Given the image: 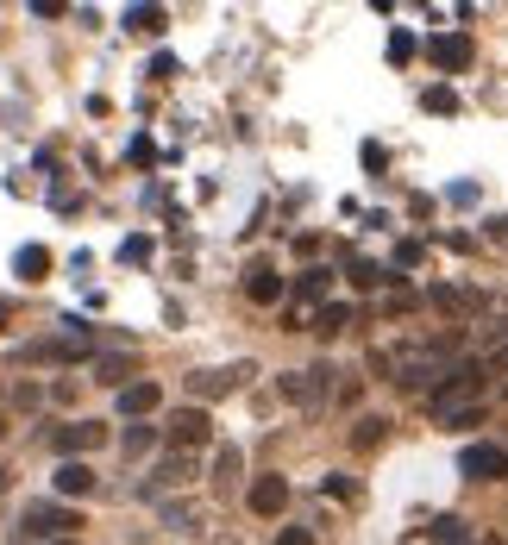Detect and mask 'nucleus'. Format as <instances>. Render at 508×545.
Listing matches in <instances>:
<instances>
[{"label": "nucleus", "instance_id": "obj_1", "mask_svg": "<svg viewBox=\"0 0 508 545\" xmlns=\"http://www.w3.org/2000/svg\"><path fill=\"white\" fill-rule=\"evenodd\" d=\"M458 470H465L471 483H502L508 477V445H490V439H477L458 452Z\"/></svg>", "mask_w": 508, "mask_h": 545}, {"label": "nucleus", "instance_id": "obj_2", "mask_svg": "<svg viewBox=\"0 0 508 545\" xmlns=\"http://www.w3.org/2000/svg\"><path fill=\"white\" fill-rule=\"evenodd\" d=\"M19 527H26V533H44V539H69V527H82V514L63 508V502H32Z\"/></svg>", "mask_w": 508, "mask_h": 545}, {"label": "nucleus", "instance_id": "obj_3", "mask_svg": "<svg viewBox=\"0 0 508 545\" xmlns=\"http://www.w3.org/2000/svg\"><path fill=\"white\" fill-rule=\"evenodd\" d=\"M427 57H433V69H446V76H465L471 57H477V44L465 32H440V38L427 44Z\"/></svg>", "mask_w": 508, "mask_h": 545}, {"label": "nucleus", "instance_id": "obj_4", "mask_svg": "<svg viewBox=\"0 0 508 545\" xmlns=\"http://www.w3.org/2000/svg\"><path fill=\"white\" fill-rule=\"evenodd\" d=\"M289 295V282L276 276V264L270 257H258V264H245V301H258V307H276Z\"/></svg>", "mask_w": 508, "mask_h": 545}, {"label": "nucleus", "instance_id": "obj_5", "mask_svg": "<svg viewBox=\"0 0 508 545\" xmlns=\"http://www.w3.org/2000/svg\"><path fill=\"white\" fill-rule=\"evenodd\" d=\"M113 433L101 420H69V426H57V452L63 458H82V452H95V445H107Z\"/></svg>", "mask_w": 508, "mask_h": 545}, {"label": "nucleus", "instance_id": "obj_6", "mask_svg": "<svg viewBox=\"0 0 508 545\" xmlns=\"http://www.w3.org/2000/svg\"><path fill=\"white\" fill-rule=\"evenodd\" d=\"M245 376H251V364H233V370H195V376H189L195 408H201V401H214V395H226V389H239Z\"/></svg>", "mask_w": 508, "mask_h": 545}, {"label": "nucleus", "instance_id": "obj_7", "mask_svg": "<svg viewBox=\"0 0 508 545\" xmlns=\"http://www.w3.org/2000/svg\"><path fill=\"white\" fill-rule=\"evenodd\" d=\"M157 408H164V389H157L151 376H138V383L120 389V414H126V420H145V414H157Z\"/></svg>", "mask_w": 508, "mask_h": 545}, {"label": "nucleus", "instance_id": "obj_8", "mask_svg": "<svg viewBox=\"0 0 508 545\" xmlns=\"http://www.w3.org/2000/svg\"><path fill=\"white\" fill-rule=\"evenodd\" d=\"M207 433H214V420H207V408H176V420H170V439H176V452H189V445H207Z\"/></svg>", "mask_w": 508, "mask_h": 545}, {"label": "nucleus", "instance_id": "obj_9", "mask_svg": "<svg viewBox=\"0 0 508 545\" xmlns=\"http://www.w3.org/2000/svg\"><path fill=\"white\" fill-rule=\"evenodd\" d=\"M427 539H433V545H483L465 514H433V520H427Z\"/></svg>", "mask_w": 508, "mask_h": 545}, {"label": "nucleus", "instance_id": "obj_10", "mask_svg": "<svg viewBox=\"0 0 508 545\" xmlns=\"http://www.w3.org/2000/svg\"><path fill=\"white\" fill-rule=\"evenodd\" d=\"M283 508H289V483H283V477H258V483H251V514L276 520Z\"/></svg>", "mask_w": 508, "mask_h": 545}, {"label": "nucleus", "instance_id": "obj_11", "mask_svg": "<svg viewBox=\"0 0 508 545\" xmlns=\"http://www.w3.org/2000/svg\"><path fill=\"white\" fill-rule=\"evenodd\" d=\"M345 326H358V307H352V301H327V307L314 314V333H320V339H339Z\"/></svg>", "mask_w": 508, "mask_h": 545}, {"label": "nucleus", "instance_id": "obj_12", "mask_svg": "<svg viewBox=\"0 0 508 545\" xmlns=\"http://www.w3.org/2000/svg\"><path fill=\"white\" fill-rule=\"evenodd\" d=\"M51 483H57V495H88V489H95V470H88L82 458H63Z\"/></svg>", "mask_w": 508, "mask_h": 545}, {"label": "nucleus", "instance_id": "obj_13", "mask_svg": "<svg viewBox=\"0 0 508 545\" xmlns=\"http://www.w3.org/2000/svg\"><path fill=\"white\" fill-rule=\"evenodd\" d=\"M345 282H352V289H377V282H389V270L371 264V257H345Z\"/></svg>", "mask_w": 508, "mask_h": 545}, {"label": "nucleus", "instance_id": "obj_14", "mask_svg": "<svg viewBox=\"0 0 508 545\" xmlns=\"http://www.w3.org/2000/svg\"><path fill=\"white\" fill-rule=\"evenodd\" d=\"M157 445V426H145V420H126V433H120V452L126 458H145Z\"/></svg>", "mask_w": 508, "mask_h": 545}, {"label": "nucleus", "instance_id": "obj_15", "mask_svg": "<svg viewBox=\"0 0 508 545\" xmlns=\"http://www.w3.org/2000/svg\"><path fill=\"white\" fill-rule=\"evenodd\" d=\"M170 26V13L164 7H126V32H145V38H157Z\"/></svg>", "mask_w": 508, "mask_h": 545}, {"label": "nucleus", "instance_id": "obj_16", "mask_svg": "<svg viewBox=\"0 0 508 545\" xmlns=\"http://www.w3.org/2000/svg\"><path fill=\"white\" fill-rule=\"evenodd\" d=\"M327 289H333V270H302V282H295V295L314 301V314L327 307Z\"/></svg>", "mask_w": 508, "mask_h": 545}, {"label": "nucleus", "instance_id": "obj_17", "mask_svg": "<svg viewBox=\"0 0 508 545\" xmlns=\"http://www.w3.org/2000/svg\"><path fill=\"white\" fill-rule=\"evenodd\" d=\"M383 439H389V420H383V414H364V420L352 426V445H358V452H377Z\"/></svg>", "mask_w": 508, "mask_h": 545}, {"label": "nucleus", "instance_id": "obj_18", "mask_svg": "<svg viewBox=\"0 0 508 545\" xmlns=\"http://www.w3.org/2000/svg\"><path fill=\"white\" fill-rule=\"evenodd\" d=\"M13 270L26 276V282H44V276H51V251H44V245H26V251L13 257Z\"/></svg>", "mask_w": 508, "mask_h": 545}, {"label": "nucleus", "instance_id": "obj_19", "mask_svg": "<svg viewBox=\"0 0 508 545\" xmlns=\"http://www.w3.org/2000/svg\"><path fill=\"white\" fill-rule=\"evenodd\" d=\"M433 307H446V314H477V295L471 289H452V282H440V289H433Z\"/></svg>", "mask_w": 508, "mask_h": 545}, {"label": "nucleus", "instance_id": "obj_20", "mask_svg": "<svg viewBox=\"0 0 508 545\" xmlns=\"http://www.w3.org/2000/svg\"><path fill=\"white\" fill-rule=\"evenodd\" d=\"M239 470H245V458H239V452H233V445H226V452H220V458H214V489H220V495H226V489H233V483H239Z\"/></svg>", "mask_w": 508, "mask_h": 545}, {"label": "nucleus", "instance_id": "obj_21", "mask_svg": "<svg viewBox=\"0 0 508 545\" xmlns=\"http://www.w3.org/2000/svg\"><path fill=\"white\" fill-rule=\"evenodd\" d=\"M182 477H189V458L176 452V458H170V464H164V470L151 477V489H170V483H182Z\"/></svg>", "mask_w": 508, "mask_h": 545}, {"label": "nucleus", "instance_id": "obj_22", "mask_svg": "<svg viewBox=\"0 0 508 545\" xmlns=\"http://www.w3.org/2000/svg\"><path fill=\"white\" fill-rule=\"evenodd\" d=\"M95 376H101V383H120V389H126V358H95Z\"/></svg>", "mask_w": 508, "mask_h": 545}, {"label": "nucleus", "instance_id": "obj_23", "mask_svg": "<svg viewBox=\"0 0 508 545\" xmlns=\"http://www.w3.org/2000/svg\"><path fill=\"white\" fill-rule=\"evenodd\" d=\"M414 57V32H389V63H408Z\"/></svg>", "mask_w": 508, "mask_h": 545}, {"label": "nucleus", "instance_id": "obj_24", "mask_svg": "<svg viewBox=\"0 0 508 545\" xmlns=\"http://www.w3.org/2000/svg\"><path fill=\"white\" fill-rule=\"evenodd\" d=\"M320 489L339 495V502H358V483H352V477H320Z\"/></svg>", "mask_w": 508, "mask_h": 545}, {"label": "nucleus", "instance_id": "obj_25", "mask_svg": "<svg viewBox=\"0 0 508 545\" xmlns=\"http://www.w3.org/2000/svg\"><path fill=\"white\" fill-rule=\"evenodd\" d=\"M421 257H427V251H421V239H402V245H396V270H414Z\"/></svg>", "mask_w": 508, "mask_h": 545}, {"label": "nucleus", "instance_id": "obj_26", "mask_svg": "<svg viewBox=\"0 0 508 545\" xmlns=\"http://www.w3.org/2000/svg\"><path fill=\"white\" fill-rule=\"evenodd\" d=\"M427 107L433 113H458V94L452 88H427Z\"/></svg>", "mask_w": 508, "mask_h": 545}, {"label": "nucleus", "instance_id": "obj_27", "mask_svg": "<svg viewBox=\"0 0 508 545\" xmlns=\"http://www.w3.org/2000/svg\"><path fill=\"white\" fill-rule=\"evenodd\" d=\"M164 520H170V527H195V508H189V502H170Z\"/></svg>", "mask_w": 508, "mask_h": 545}, {"label": "nucleus", "instance_id": "obj_28", "mask_svg": "<svg viewBox=\"0 0 508 545\" xmlns=\"http://www.w3.org/2000/svg\"><path fill=\"white\" fill-rule=\"evenodd\" d=\"M120 257H132V264H145V257H151V239H126V245H120Z\"/></svg>", "mask_w": 508, "mask_h": 545}, {"label": "nucleus", "instance_id": "obj_29", "mask_svg": "<svg viewBox=\"0 0 508 545\" xmlns=\"http://www.w3.org/2000/svg\"><path fill=\"white\" fill-rule=\"evenodd\" d=\"M176 76V57H151V82H170Z\"/></svg>", "mask_w": 508, "mask_h": 545}, {"label": "nucleus", "instance_id": "obj_30", "mask_svg": "<svg viewBox=\"0 0 508 545\" xmlns=\"http://www.w3.org/2000/svg\"><path fill=\"white\" fill-rule=\"evenodd\" d=\"M276 545H314V533H308V527H289V533L276 539Z\"/></svg>", "mask_w": 508, "mask_h": 545}, {"label": "nucleus", "instance_id": "obj_31", "mask_svg": "<svg viewBox=\"0 0 508 545\" xmlns=\"http://www.w3.org/2000/svg\"><path fill=\"white\" fill-rule=\"evenodd\" d=\"M490 370H508V345H496V351H490Z\"/></svg>", "mask_w": 508, "mask_h": 545}, {"label": "nucleus", "instance_id": "obj_32", "mask_svg": "<svg viewBox=\"0 0 508 545\" xmlns=\"http://www.w3.org/2000/svg\"><path fill=\"white\" fill-rule=\"evenodd\" d=\"M7 320H13V307H7V301H0V333H7Z\"/></svg>", "mask_w": 508, "mask_h": 545}, {"label": "nucleus", "instance_id": "obj_33", "mask_svg": "<svg viewBox=\"0 0 508 545\" xmlns=\"http://www.w3.org/2000/svg\"><path fill=\"white\" fill-rule=\"evenodd\" d=\"M483 545H502V539H496V533H490V539H483Z\"/></svg>", "mask_w": 508, "mask_h": 545}, {"label": "nucleus", "instance_id": "obj_34", "mask_svg": "<svg viewBox=\"0 0 508 545\" xmlns=\"http://www.w3.org/2000/svg\"><path fill=\"white\" fill-rule=\"evenodd\" d=\"M57 545H76V539H57Z\"/></svg>", "mask_w": 508, "mask_h": 545}]
</instances>
